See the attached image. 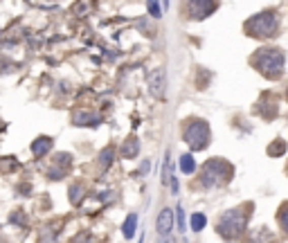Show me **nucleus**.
Returning <instances> with one entry per match:
<instances>
[{"mask_svg": "<svg viewBox=\"0 0 288 243\" xmlns=\"http://www.w3.org/2000/svg\"><path fill=\"white\" fill-rule=\"evenodd\" d=\"M234 176V167L223 158H212L205 162L201 171V183L205 187H221V185H228Z\"/></svg>", "mask_w": 288, "mask_h": 243, "instance_id": "1", "label": "nucleus"}, {"mask_svg": "<svg viewBox=\"0 0 288 243\" xmlns=\"http://www.w3.org/2000/svg\"><path fill=\"white\" fill-rule=\"evenodd\" d=\"M284 61H286L284 52L277 48H264L252 56V63L257 65V70L264 77H268V79L281 77V72H284Z\"/></svg>", "mask_w": 288, "mask_h": 243, "instance_id": "2", "label": "nucleus"}, {"mask_svg": "<svg viewBox=\"0 0 288 243\" xmlns=\"http://www.w3.org/2000/svg\"><path fill=\"white\" fill-rule=\"evenodd\" d=\"M245 223H248V216H245V212L241 207H237V210L225 212L221 219H218L216 230L223 239H239L245 230Z\"/></svg>", "mask_w": 288, "mask_h": 243, "instance_id": "3", "label": "nucleus"}, {"mask_svg": "<svg viewBox=\"0 0 288 243\" xmlns=\"http://www.w3.org/2000/svg\"><path fill=\"white\" fill-rule=\"evenodd\" d=\"M245 32H248V36H254V39H270L277 32V16L272 12L257 14L254 18H250L245 23Z\"/></svg>", "mask_w": 288, "mask_h": 243, "instance_id": "4", "label": "nucleus"}, {"mask_svg": "<svg viewBox=\"0 0 288 243\" xmlns=\"http://www.w3.org/2000/svg\"><path fill=\"white\" fill-rule=\"evenodd\" d=\"M185 142L189 144L191 151H203L209 144V126L203 120H194L185 128Z\"/></svg>", "mask_w": 288, "mask_h": 243, "instance_id": "5", "label": "nucleus"}, {"mask_svg": "<svg viewBox=\"0 0 288 243\" xmlns=\"http://www.w3.org/2000/svg\"><path fill=\"white\" fill-rule=\"evenodd\" d=\"M165 84H167V77L162 68H153L149 72V92L155 99H165Z\"/></svg>", "mask_w": 288, "mask_h": 243, "instance_id": "6", "label": "nucleus"}, {"mask_svg": "<svg viewBox=\"0 0 288 243\" xmlns=\"http://www.w3.org/2000/svg\"><path fill=\"white\" fill-rule=\"evenodd\" d=\"M216 9L214 0H189V16L194 20H203Z\"/></svg>", "mask_w": 288, "mask_h": 243, "instance_id": "7", "label": "nucleus"}, {"mask_svg": "<svg viewBox=\"0 0 288 243\" xmlns=\"http://www.w3.org/2000/svg\"><path fill=\"white\" fill-rule=\"evenodd\" d=\"M257 111H259V115L264 117V120H272V117L277 115V99H275V95L266 92V95L259 99V104H257Z\"/></svg>", "mask_w": 288, "mask_h": 243, "instance_id": "8", "label": "nucleus"}, {"mask_svg": "<svg viewBox=\"0 0 288 243\" xmlns=\"http://www.w3.org/2000/svg\"><path fill=\"white\" fill-rule=\"evenodd\" d=\"M171 227H174V212H171L169 207H165L158 214V223H155V230H158L160 239H167V234L171 232Z\"/></svg>", "mask_w": 288, "mask_h": 243, "instance_id": "9", "label": "nucleus"}, {"mask_svg": "<svg viewBox=\"0 0 288 243\" xmlns=\"http://www.w3.org/2000/svg\"><path fill=\"white\" fill-rule=\"evenodd\" d=\"M72 122L77 124V126H97L99 124V115L90 111H77L75 115H72Z\"/></svg>", "mask_w": 288, "mask_h": 243, "instance_id": "10", "label": "nucleus"}, {"mask_svg": "<svg viewBox=\"0 0 288 243\" xmlns=\"http://www.w3.org/2000/svg\"><path fill=\"white\" fill-rule=\"evenodd\" d=\"M52 144H54V140L48 137V135H41V137H36L34 142H32V153L36 158H43L45 153L52 149Z\"/></svg>", "mask_w": 288, "mask_h": 243, "instance_id": "11", "label": "nucleus"}, {"mask_svg": "<svg viewBox=\"0 0 288 243\" xmlns=\"http://www.w3.org/2000/svg\"><path fill=\"white\" fill-rule=\"evenodd\" d=\"M138 153H140V140L135 137V135H131L129 140H124V144H122V158H138Z\"/></svg>", "mask_w": 288, "mask_h": 243, "instance_id": "12", "label": "nucleus"}, {"mask_svg": "<svg viewBox=\"0 0 288 243\" xmlns=\"http://www.w3.org/2000/svg\"><path fill=\"white\" fill-rule=\"evenodd\" d=\"M135 230H138V214H129L126 221H124V225H122V234L126 236V239H133Z\"/></svg>", "mask_w": 288, "mask_h": 243, "instance_id": "13", "label": "nucleus"}, {"mask_svg": "<svg viewBox=\"0 0 288 243\" xmlns=\"http://www.w3.org/2000/svg\"><path fill=\"white\" fill-rule=\"evenodd\" d=\"M92 5H95L92 0H77V3L72 5V14H75V16H88Z\"/></svg>", "mask_w": 288, "mask_h": 243, "instance_id": "14", "label": "nucleus"}, {"mask_svg": "<svg viewBox=\"0 0 288 243\" xmlns=\"http://www.w3.org/2000/svg\"><path fill=\"white\" fill-rule=\"evenodd\" d=\"M286 153V142L284 140H275V142L268 147V156L270 158H281Z\"/></svg>", "mask_w": 288, "mask_h": 243, "instance_id": "15", "label": "nucleus"}, {"mask_svg": "<svg viewBox=\"0 0 288 243\" xmlns=\"http://www.w3.org/2000/svg\"><path fill=\"white\" fill-rule=\"evenodd\" d=\"M194 169H196V162H194V158L189 156V153L180 156V171L182 173H191Z\"/></svg>", "mask_w": 288, "mask_h": 243, "instance_id": "16", "label": "nucleus"}, {"mask_svg": "<svg viewBox=\"0 0 288 243\" xmlns=\"http://www.w3.org/2000/svg\"><path fill=\"white\" fill-rule=\"evenodd\" d=\"M113 156H115V151H113L111 147H108V149H104V151L99 153V162H102V169L111 167V164H113Z\"/></svg>", "mask_w": 288, "mask_h": 243, "instance_id": "17", "label": "nucleus"}, {"mask_svg": "<svg viewBox=\"0 0 288 243\" xmlns=\"http://www.w3.org/2000/svg\"><path fill=\"white\" fill-rule=\"evenodd\" d=\"M81 198H83V187H81V185H72V187H70V203L79 205Z\"/></svg>", "mask_w": 288, "mask_h": 243, "instance_id": "18", "label": "nucleus"}, {"mask_svg": "<svg viewBox=\"0 0 288 243\" xmlns=\"http://www.w3.org/2000/svg\"><path fill=\"white\" fill-rule=\"evenodd\" d=\"M205 223H207L205 214H198V212H196V214L191 216V230H194V232H201L203 227H205Z\"/></svg>", "mask_w": 288, "mask_h": 243, "instance_id": "19", "label": "nucleus"}, {"mask_svg": "<svg viewBox=\"0 0 288 243\" xmlns=\"http://www.w3.org/2000/svg\"><path fill=\"white\" fill-rule=\"evenodd\" d=\"M277 219H279V225L284 227V232L288 234V203L281 205V210H279V214H277Z\"/></svg>", "mask_w": 288, "mask_h": 243, "instance_id": "20", "label": "nucleus"}, {"mask_svg": "<svg viewBox=\"0 0 288 243\" xmlns=\"http://www.w3.org/2000/svg\"><path fill=\"white\" fill-rule=\"evenodd\" d=\"M70 153H56V158H54V164L56 167H63V169H68L70 167Z\"/></svg>", "mask_w": 288, "mask_h": 243, "instance_id": "21", "label": "nucleus"}, {"mask_svg": "<svg viewBox=\"0 0 288 243\" xmlns=\"http://www.w3.org/2000/svg\"><path fill=\"white\" fill-rule=\"evenodd\" d=\"M146 5H149V14H151L153 18H160V16H162V9H160L158 0H146Z\"/></svg>", "mask_w": 288, "mask_h": 243, "instance_id": "22", "label": "nucleus"}, {"mask_svg": "<svg viewBox=\"0 0 288 243\" xmlns=\"http://www.w3.org/2000/svg\"><path fill=\"white\" fill-rule=\"evenodd\" d=\"M9 221H12V223H18V225H27V219H25V214L20 210H16V214L9 216Z\"/></svg>", "mask_w": 288, "mask_h": 243, "instance_id": "23", "label": "nucleus"}, {"mask_svg": "<svg viewBox=\"0 0 288 243\" xmlns=\"http://www.w3.org/2000/svg\"><path fill=\"white\" fill-rule=\"evenodd\" d=\"M178 227H180V232L182 230H185V214H182V207H180V205H178Z\"/></svg>", "mask_w": 288, "mask_h": 243, "instance_id": "24", "label": "nucleus"}, {"mask_svg": "<svg viewBox=\"0 0 288 243\" xmlns=\"http://www.w3.org/2000/svg\"><path fill=\"white\" fill-rule=\"evenodd\" d=\"M286 99H288V90H286Z\"/></svg>", "mask_w": 288, "mask_h": 243, "instance_id": "25", "label": "nucleus"}, {"mask_svg": "<svg viewBox=\"0 0 288 243\" xmlns=\"http://www.w3.org/2000/svg\"><path fill=\"white\" fill-rule=\"evenodd\" d=\"M286 171H288V167H286Z\"/></svg>", "mask_w": 288, "mask_h": 243, "instance_id": "26", "label": "nucleus"}]
</instances>
